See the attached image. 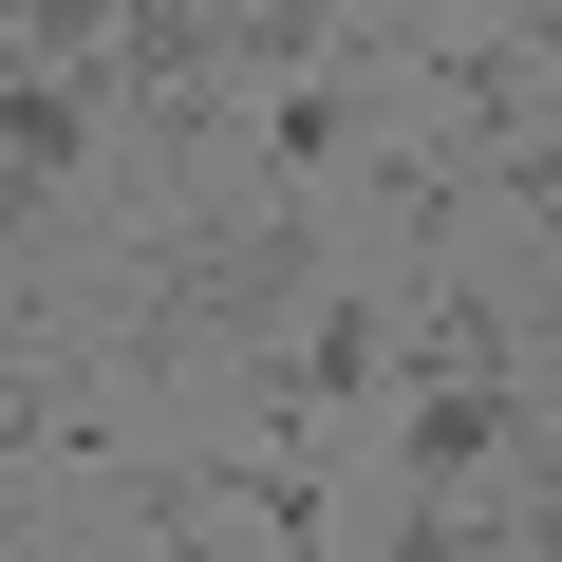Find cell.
<instances>
[{
	"label": "cell",
	"mask_w": 562,
	"mask_h": 562,
	"mask_svg": "<svg viewBox=\"0 0 562 562\" xmlns=\"http://www.w3.org/2000/svg\"><path fill=\"white\" fill-rule=\"evenodd\" d=\"M94 113H113V76H38V57H0V169H20V188H57V169L94 150Z\"/></svg>",
	"instance_id": "277c9868"
},
{
	"label": "cell",
	"mask_w": 562,
	"mask_h": 562,
	"mask_svg": "<svg viewBox=\"0 0 562 562\" xmlns=\"http://www.w3.org/2000/svg\"><path fill=\"white\" fill-rule=\"evenodd\" d=\"M301 301H319V225L262 206V225H206V244L169 262L150 319H169V338H225V319H301Z\"/></svg>",
	"instance_id": "7a4b0ae2"
},
{
	"label": "cell",
	"mask_w": 562,
	"mask_h": 562,
	"mask_svg": "<svg viewBox=\"0 0 562 562\" xmlns=\"http://www.w3.org/2000/svg\"><path fill=\"white\" fill-rule=\"evenodd\" d=\"M506 431H525V375H506V319H487L469 281H450V301L413 319V413H394V469H413L431 506H469V487L506 469Z\"/></svg>",
	"instance_id": "6da1fadb"
},
{
	"label": "cell",
	"mask_w": 562,
	"mask_h": 562,
	"mask_svg": "<svg viewBox=\"0 0 562 562\" xmlns=\"http://www.w3.org/2000/svg\"><path fill=\"white\" fill-rule=\"evenodd\" d=\"M206 38H225L244 76H319V38H338V0H206Z\"/></svg>",
	"instance_id": "8992f818"
},
{
	"label": "cell",
	"mask_w": 562,
	"mask_h": 562,
	"mask_svg": "<svg viewBox=\"0 0 562 562\" xmlns=\"http://www.w3.org/2000/svg\"><path fill=\"white\" fill-rule=\"evenodd\" d=\"M394 562H506V543H487L469 506H431V487H413V525H394Z\"/></svg>",
	"instance_id": "52a82bcc"
},
{
	"label": "cell",
	"mask_w": 562,
	"mask_h": 562,
	"mask_svg": "<svg viewBox=\"0 0 562 562\" xmlns=\"http://www.w3.org/2000/svg\"><path fill=\"white\" fill-rule=\"evenodd\" d=\"M506 20H525V38H562V0H506Z\"/></svg>",
	"instance_id": "9c48e42d"
},
{
	"label": "cell",
	"mask_w": 562,
	"mask_h": 562,
	"mask_svg": "<svg viewBox=\"0 0 562 562\" xmlns=\"http://www.w3.org/2000/svg\"><path fill=\"white\" fill-rule=\"evenodd\" d=\"M20 225H38V188H20V169H0V244H20Z\"/></svg>",
	"instance_id": "ba28073f"
},
{
	"label": "cell",
	"mask_w": 562,
	"mask_h": 562,
	"mask_svg": "<svg viewBox=\"0 0 562 562\" xmlns=\"http://www.w3.org/2000/svg\"><path fill=\"white\" fill-rule=\"evenodd\" d=\"M357 113H375L357 76H281V113H262V188H281V206H301V188H319V169L357 150Z\"/></svg>",
	"instance_id": "5b68a950"
},
{
	"label": "cell",
	"mask_w": 562,
	"mask_h": 562,
	"mask_svg": "<svg viewBox=\"0 0 562 562\" xmlns=\"http://www.w3.org/2000/svg\"><path fill=\"white\" fill-rule=\"evenodd\" d=\"M150 562H206V543H150Z\"/></svg>",
	"instance_id": "30bf717a"
},
{
	"label": "cell",
	"mask_w": 562,
	"mask_h": 562,
	"mask_svg": "<svg viewBox=\"0 0 562 562\" xmlns=\"http://www.w3.org/2000/svg\"><path fill=\"white\" fill-rule=\"evenodd\" d=\"M357 394H375V301H301V319H281V357H262V431L301 450V431L357 413Z\"/></svg>",
	"instance_id": "3957f363"
}]
</instances>
